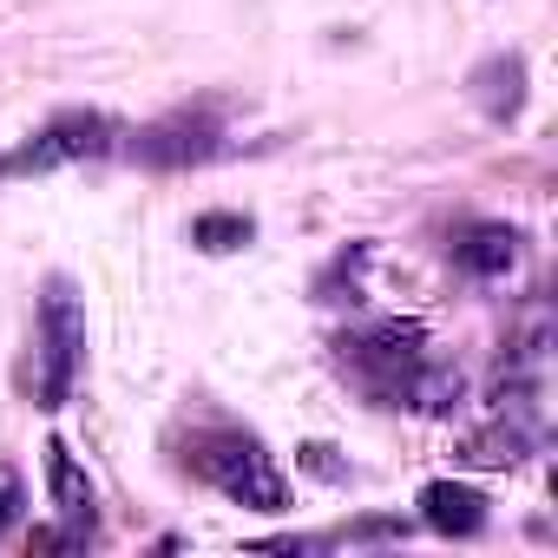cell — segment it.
<instances>
[{
  "label": "cell",
  "mask_w": 558,
  "mask_h": 558,
  "mask_svg": "<svg viewBox=\"0 0 558 558\" xmlns=\"http://www.w3.org/2000/svg\"><path fill=\"white\" fill-rule=\"evenodd\" d=\"M342 375L375 401V408H421V414H447L460 408V375L440 368L427 355V336L414 323H368L355 336L336 342Z\"/></svg>",
  "instance_id": "6da1fadb"
},
{
  "label": "cell",
  "mask_w": 558,
  "mask_h": 558,
  "mask_svg": "<svg viewBox=\"0 0 558 558\" xmlns=\"http://www.w3.org/2000/svg\"><path fill=\"white\" fill-rule=\"evenodd\" d=\"M184 473H197L204 486H217L230 506H250V512H290V480L263 453L256 434L243 427H204L191 434L184 447Z\"/></svg>",
  "instance_id": "7a4b0ae2"
},
{
  "label": "cell",
  "mask_w": 558,
  "mask_h": 558,
  "mask_svg": "<svg viewBox=\"0 0 558 558\" xmlns=\"http://www.w3.org/2000/svg\"><path fill=\"white\" fill-rule=\"evenodd\" d=\"M80 368H86V310H80V290L66 276H47L40 290V316H34V408H66L73 388H80Z\"/></svg>",
  "instance_id": "3957f363"
},
{
  "label": "cell",
  "mask_w": 558,
  "mask_h": 558,
  "mask_svg": "<svg viewBox=\"0 0 558 558\" xmlns=\"http://www.w3.org/2000/svg\"><path fill=\"white\" fill-rule=\"evenodd\" d=\"M119 145V125L106 112H53L21 151H8V171H60V165H86V158H106Z\"/></svg>",
  "instance_id": "277c9868"
},
{
  "label": "cell",
  "mask_w": 558,
  "mask_h": 558,
  "mask_svg": "<svg viewBox=\"0 0 558 558\" xmlns=\"http://www.w3.org/2000/svg\"><path fill=\"white\" fill-rule=\"evenodd\" d=\"M223 151V125H217V106H184V112H165L158 125H145L132 138V158L151 165V171H184V165H204Z\"/></svg>",
  "instance_id": "5b68a950"
},
{
  "label": "cell",
  "mask_w": 558,
  "mask_h": 558,
  "mask_svg": "<svg viewBox=\"0 0 558 558\" xmlns=\"http://www.w3.org/2000/svg\"><path fill=\"white\" fill-rule=\"evenodd\" d=\"M47 493H53V512H60V525H73V532L99 538L93 480H86V466L73 460V447H66V440H47Z\"/></svg>",
  "instance_id": "8992f818"
},
{
  "label": "cell",
  "mask_w": 558,
  "mask_h": 558,
  "mask_svg": "<svg viewBox=\"0 0 558 558\" xmlns=\"http://www.w3.org/2000/svg\"><path fill=\"white\" fill-rule=\"evenodd\" d=\"M421 525L440 538H480L486 532V493H473L460 480H434V486H421Z\"/></svg>",
  "instance_id": "52a82bcc"
},
{
  "label": "cell",
  "mask_w": 558,
  "mask_h": 558,
  "mask_svg": "<svg viewBox=\"0 0 558 558\" xmlns=\"http://www.w3.org/2000/svg\"><path fill=\"white\" fill-rule=\"evenodd\" d=\"M473 99H480V112H486L493 125H512L519 106H525V60H519V53L480 60V66H473Z\"/></svg>",
  "instance_id": "ba28073f"
},
{
  "label": "cell",
  "mask_w": 558,
  "mask_h": 558,
  "mask_svg": "<svg viewBox=\"0 0 558 558\" xmlns=\"http://www.w3.org/2000/svg\"><path fill=\"white\" fill-rule=\"evenodd\" d=\"M447 250H453V263L466 276H506L519 263V230H506V223H460Z\"/></svg>",
  "instance_id": "9c48e42d"
},
{
  "label": "cell",
  "mask_w": 558,
  "mask_h": 558,
  "mask_svg": "<svg viewBox=\"0 0 558 558\" xmlns=\"http://www.w3.org/2000/svg\"><path fill=\"white\" fill-rule=\"evenodd\" d=\"M250 236H256V223H250L243 210H204V217H191V243L210 250V256H230V250H243Z\"/></svg>",
  "instance_id": "30bf717a"
},
{
  "label": "cell",
  "mask_w": 558,
  "mask_h": 558,
  "mask_svg": "<svg viewBox=\"0 0 558 558\" xmlns=\"http://www.w3.org/2000/svg\"><path fill=\"white\" fill-rule=\"evenodd\" d=\"M21 512H27V486H21V473L8 460H0V538L21 525Z\"/></svg>",
  "instance_id": "8fae6325"
},
{
  "label": "cell",
  "mask_w": 558,
  "mask_h": 558,
  "mask_svg": "<svg viewBox=\"0 0 558 558\" xmlns=\"http://www.w3.org/2000/svg\"><path fill=\"white\" fill-rule=\"evenodd\" d=\"M86 545H99V538H86L73 525H34L27 532V551H86Z\"/></svg>",
  "instance_id": "7c38bea8"
},
{
  "label": "cell",
  "mask_w": 558,
  "mask_h": 558,
  "mask_svg": "<svg viewBox=\"0 0 558 558\" xmlns=\"http://www.w3.org/2000/svg\"><path fill=\"white\" fill-rule=\"evenodd\" d=\"M0 178H8V151H0Z\"/></svg>",
  "instance_id": "4fadbf2b"
}]
</instances>
